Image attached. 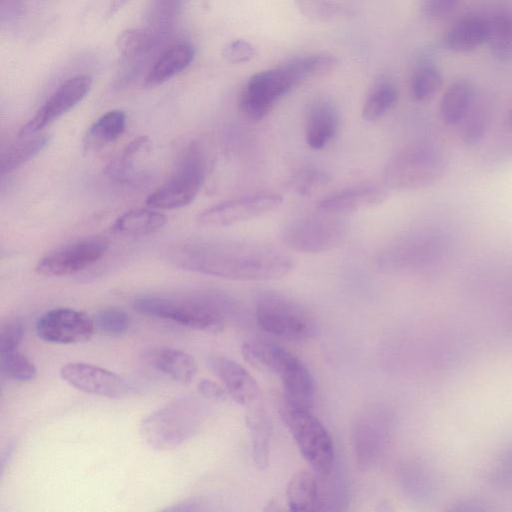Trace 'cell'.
Wrapping results in <instances>:
<instances>
[{
	"label": "cell",
	"instance_id": "d590c367",
	"mask_svg": "<svg viewBox=\"0 0 512 512\" xmlns=\"http://www.w3.org/2000/svg\"><path fill=\"white\" fill-rule=\"evenodd\" d=\"M443 78L441 72L433 66L419 68L412 76L410 89L416 101H427L441 88Z\"/></svg>",
	"mask_w": 512,
	"mask_h": 512
},
{
	"label": "cell",
	"instance_id": "2e32d148",
	"mask_svg": "<svg viewBox=\"0 0 512 512\" xmlns=\"http://www.w3.org/2000/svg\"><path fill=\"white\" fill-rule=\"evenodd\" d=\"M60 376L75 389L97 396L121 398L132 391L130 384L118 374L93 364L67 363L61 367Z\"/></svg>",
	"mask_w": 512,
	"mask_h": 512
},
{
	"label": "cell",
	"instance_id": "681fc988",
	"mask_svg": "<svg viewBox=\"0 0 512 512\" xmlns=\"http://www.w3.org/2000/svg\"><path fill=\"white\" fill-rule=\"evenodd\" d=\"M129 0H112L109 7V14L112 15L127 4Z\"/></svg>",
	"mask_w": 512,
	"mask_h": 512
},
{
	"label": "cell",
	"instance_id": "7dc6e473",
	"mask_svg": "<svg viewBox=\"0 0 512 512\" xmlns=\"http://www.w3.org/2000/svg\"><path fill=\"white\" fill-rule=\"evenodd\" d=\"M205 502L200 497H190L183 499L169 507L163 509V511L171 512H183V511H199L204 509Z\"/></svg>",
	"mask_w": 512,
	"mask_h": 512
},
{
	"label": "cell",
	"instance_id": "8d00e7d4",
	"mask_svg": "<svg viewBox=\"0 0 512 512\" xmlns=\"http://www.w3.org/2000/svg\"><path fill=\"white\" fill-rule=\"evenodd\" d=\"M354 442L357 460L363 468L371 465L377 457L380 448V436L375 428L361 423L354 432Z\"/></svg>",
	"mask_w": 512,
	"mask_h": 512
},
{
	"label": "cell",
	"instance_id": "d6986e66",
	"mask_svg": "<svg viewBox=\"0 0 512 512\" xmlns=\"http://www.w3.org/2000/svg\"><path fill=\"white\" fill-rule=\"evenodd\" d=\"M339 112L326 98L315 99L308 107L305 119V140L314 150H322L336 137Z\"/></svg>",
	"mask_w": 512,
	"mask_h": 512
},
{
	"label": "cell",
	"instance_id": "52a82bcc",
	"mask_svg": "<svg viewBox=\"0 0 512 512\" xmlns=\"http://www.w3.org/2000/svg\"><path fill=\"white\" fill-rule=\"evenodd\" d=\"M283 422L291 433L299 452L312 470L327 477L333 470L335 450L332 438L311 410L283 403L280 409Z\"/></svg>",
	"mask_w": 512,
	"mask_h": 512
},
{
	"label": "cell",
	"instance_id": "44dd1931",
	"mask_svg": "<svg viewBox=\"0 0 512 512\" xmlns=\"http://www.w3.org/2000/svg\"><path fill=\"white\" fill-rule=\"evenodd\" d=\"M194 48L187 42H178L164 49L149 69L144 85L154 87L185 70L193 61Z\"/></svg>",
	"mask_w": 512,
	"mask_h": 512
},
{
	"label": "cell",
	"instance_id": "e575fe53",
	"mask_svg": "<svg viewBox=\"0 0 512 512\" xmlns=\"http://www.w3.org/2000/svg\"><path fill=\"white\" fill-rule=\"evenodd\" d=\"M0 366L6 378L17 382L31 381L37 375L34 362L19 350L1 354Z\"/></svg>",
	"mask_w": 512,
	"mask_h": 512
},
{
	"label": "cell",
	"instance_id": "5b68a950",
	"mask_svg": "<svg viewBox=\"0 0 512 512\" xmlns=\"http://www.w3.org/2000/svg\"><path fill=\"white\" fill-rule=\"evenodd\" d=\"M200 420L199 404L191 398L183 397L147 415L141 422L140 433L154 449H173L193 437Z\"/></svg>",
	"mask_w": 512,
	"mask_h": 512
},
{
	"label": "cell",
	"instance_id": "83f0119b",
	"mask_svg": "<svg viewBox=\"0 0 512 512\" xmlns=\"http://www.w3.org/2000/svg\"><path fill=\"white\" fill-rule=\"evenodd\" d=\"M493 118L492 105L486 99H475L461 121L460 138L465 146L478 145L486 136Z\"/></svg>",
	"mask_w": 512,
	"mask_h": 512
},
{
	"label": "cell",
	"instance_id": "603a6c76",
	"mask_svg": "<svg viewBox=\"0 0 512 512\" xmlns=\"http://www.w3.org/2000/svg\"><path fill=\"white\" fill-rule=\"evenodd\" d=\"M488 18L479 15L465 16L455 22L445 38L449 49L459 53L470 52L487 43Z\"/></svg>",
	"mask_w": 512,
	"mask_h": 512
},
{
	"label": "cell",
	"instance_id": "277c9868",
	"mask_svg": "<svg viewBox=\"0 0 512 512\" xmlns=\"http://www.w3.org/2000/svg\"><path fill=\"white\" fill-rule=\"evenodd\" d=\"M446 154L434 143L418 141L408 144L389 158L383 171L386 187L414 190L437 182L445 174Z\"/></svg>",
	"mask_w": 512,
	"mask_h": 512
},
{
	"label": "cell",
	"instance_id": "cb8c5ba5",
	"mask_svg": "<svg viewBox=\"0 0 512 512\" xmlns=\"http://www.w3.org/2000/svg\"><path fill=\"white\" fill-rule=\"evenodd\" d=\"M476 99L473 85L465 79L456 80L444 92L439 112L449 126L459 125Z\"/></svg>",
	"mask_w": 512,
	"mask_h": 512
},
{
	"label": "cell",
	"instance_id": "4fadbf2b",
	"mask_svg": "<svg viewBox=\"0 0 512 512\" xmlns=\"http://www.w3.org/2000/svg\"><path fill=\"white\" fill-rule=\"evenodd\" d=\"M282 197L259 192L229 199L204 210L197 221L207 226H227L265 215L282 204Z\"/></svg>",
	"mask_w": 512,
	"mask_h": 512
},
{
	"label": "cell",
	"instance_id": "f546056e",
	"mask_svg": "<svg viewBox=\"0 0 512 512\" xmlns=\"http://www.w3.org/2000/svg\"><path fill=\"white\" fill-rule=\"evenodd\" d=\"M48 142L47 134H34L12 144L2 153L1 173H10L30 161L44 149Z\"/></svg>",
	"mask_w": 512,
	"mask_h": 512
},
{
	"label": "cell",
	"instance_id": "b9f144b4",
	"mask_svg": "<svg viewBox=\"0 0 512 512\" xmlns=\"http://www.w3.org/2000/svg\"><path fill=\"white\" fill-rule=\"evenodd\" d=\"M222 56L229 63H243L256 56V49L249 42L243 39H237L224 46Z\"/></svg>",
	"mask_w": 512,
	"mask_h": 512
},
{
	"label": "cell",
	"instance_id": "8fae6325",
	"mask_svg": "<svg viewBox=\"0 0 512 512\" xmlns=\"http://www.w3.org/2000/svg\"><path fill=\"white\" fill-rule=\"evenodd\" d=\"M300 81L284 63L250 77L239 96V109L251 121L266 117L275 104Z\"/></svg>",
	"mask_w": 512,
	"mask_h": 512
},
{
	"label": "cell",
	"instance_id": "7402d4cb",
	"mask_svg": "<svg viewBox=\"0 0 512 512\" xmlns=\"http://www.w3.org/2000/svg\"><path fill=\"white\" fill-rule=\"evenodd\" d=\"M316 475V473L301 470L291 477L286 487V502L291 511L324 509V500Z\"/></svg>",
	"mask_w": 512,
	"mask_h": 512
},
{
	"label": "cell",
	"instance_id": "f6af8a7d",
	"mask_svg": "<svg viewBox=\"0 0 512 512\" xmlns=\"http://www.w3.org/2000/svg\"><path fill=\"white\" fill-rule=\"evenodd\" d=\"M459 0H425L424 10L430 18H440L449 13Z\"/></svg>",
	"mask_w": 512,
	"mask_h": 512
},
{
	"label": "cell",
	"instance_id": "3957f363",
	"mask_svg": "<svg viewBox=\"0 0 512 512\" xmlns=\"http://www.w3.org/2000/svg\"><path fill=\"white\" fill-rule=\"evenodd\" d=\"M242 355L251 365L276 374L283 386L284 403L299 409L314 406L315 383L307 366L292 352L277 344L250 340L243 343Z\"/></svg>",
	"mask_w": 512,
	"mask_h": 512
},
{
	"label": "cell",
	"instance_id": "7bdbcfd3",
	"mask_svg": "<svg viewBox=\"0 0 512 512\" xmlns=\"http://www.w3.org/2000/svg\"><path fill=\"white\" fill-rule=\"evenodd\" d=\"M490 481L495 487L512 486V446L501 455L490 474Z\"/></svg>",
	"mask_w": 512,
	"mask_h": 512
},
{
	"label": "cell",
	"instance_id": "ffe728a7",
	"mask_svg": "<svg viewBox=\"0 0 512 512\" xmlns=\"http://www.w3.org/2000/svg\"><path fill=\"white\" fill-rule=\"evenodd\" d=\"M141 359L153 369L181 384L191 382L197 372L194 357L172 347H147L142 350Z\"/></svg>",
	"mask_w": 512,
	"mask_h": 512
},
{
	"label": "cell",
	"instance_id": "4316f807",
	"mask_svg": "<svg viewBox=\"0 0 512 512\" xmlns=\"http://www.w3.org/2000/svg\"><path fill=\"white\" fill-rule=\"evenodd\" d=\"M126 127V114L115 109L101 115L88 129L84 144L89 150L102 148L116 141Z\"/></svg>",
	"mask_w": 512,
	"mask_h": 512
},
{
	"label": "cell",
	"instance_id": "d4e9b609",
	"mask_svg": "<svg viewBox=\"0 0 512 512\" xmlns=\"http://www.w3.org/2000/svg\"><path fill=\"white\" fill-rule=\"evenodd\" d=\"M246 424L249 430L255 466L263 470L269 463L270 422L261 401L246 408Z\"/></svg>",
	"mask_w": 512,
	"mask_h": 512
},
{
	"label": "cell",
	"instance_id": "30bf717a",
	"mask_svg": "<svg viewBox=\"0 0 512 512\" xmlns=\"http://www.w3.org/2000/svg\"><path fill=\"white\" fill-rule=\"evenodd\" d=\"M348 232L349 225L340 216L321 212L288 222L282 229L281 239L292 250L320 253L338 247Z\"/></svg>",
	"mask_w": 512,
	"mask_h": 512
},
{
	"label": "cell",
	"instance_id": "4dcf8cb0",
	"mask_svg": "<svg viewBox=\"0 0 512 512\" xmlns=\"http://www.w3.org/2000/svg\"><path fill=\"white\" fill-rule=\"evenodd\" d=\"M487 43L493 56L500 61L512 58V11H502L488 18Z\"/></svg>",
	"mask_w": 512,
	"mask_h": 512
},
{
	"label": "cell",
	"instance_id": "d6a6232c",
	"mask_svg": "<svg viewBox=\"0 0 512 512\" xmlns=\"http://www.w3.org/2000/svg\"><path fill=\"white\" fill-rule=\"evenodd\" d=\"M397 100L398 90L393 84L379 83L367 96L362 108V117L369 122L378 121L395 106Z\"/></svg>",
	"mask_w": 512,
	"mask_h": 512
},
{
	"label": "cell",
	"instance_id": "60d3db41",
	"mask_svg": "<svg viewBox=\"0 0 512 512\" xmlns=\"http://www.w3.org/2000/svg\"><path fill=\"white\" fill-rule=\"evenodd\" d=\"M300 61L306 77L325 74L338 65V59L326 53L300 57Z\"/></svg>",
	"mask_w": 512,
	"mask_h": 512
},
{
	"label": "cell",
	"instance_id": "74e56055",
	"mask_svg": "<svg viewBox=\"0 0 512 512\" xmlns=\"http://www.w3.org/2000/svg\"><path fill=\"white\" fill-rule=\"evenodd\" d=\"M94 323L100 332L109 336H120L129 330L131 321L123 309L108 307L95 315Z\"/></svg>",
	"mask_w": 512,
	"mask_h": 512
},
{
	"label": "cell",
	"instance_id": "836d02e7",
	"mask_svg": "<svg viewBox=\"0 0 512 512\" xmlns=\"http://www.w3.org/2000/svg\"><path fill=\"white\" fill-rule=\"evenodd\" d=\"M331 181L329 172L321 167L308 165L299 168L289 180L290 189L299 196H310Z\"/></svg>",
	"mask_w": 512,
	"mask_h": 512
},
{
	"label": "cell",
	"instance_id": "ee69618b",
	"mask_svg": "<svg viewBox=\"0 0 512 512\" xmlns=\"http://www.w3.org/2000/svg\"><path fill=\"white\" fill-rule=\"evenodd\" d=\"M197 390L203 397L215 401H223L228 395L224 386L210 379L201 380L198 383Z\"/></svg>",
	"mask_w": 512,
	"mask_h": 512
},
{
	"label": "cell",
	"instance_id": "7c38bea8",
	"mask_svg": "<svg viewBox=\"0 0 512 512\" xmlns=\"http://www.w3.org/2000/svg\"><path fill=\"white\" fill-rule=\"evenodd\" d=\"M109 248L102 236H89L63 245L46 255L36 264L38 274L59 277L79 272L101 259Z\"/></svg>",
	"mask_w": 512,
	"mask_h": 512
},
{
	"label": "cell",
	"instance_id": "e0dca14e",
	"mask_svg": "<svg viewBox=\"0 0 512 512\" xmlns=\"http://www.w3.org/2000/svg\"><path fill=\"white\" fill-rule=\"evenodd\" d=\"M208 365L236 403L247 408L260 402V388L241 364L222 355H211Z\"/></svg>",
	"mask_w": 512,
	"mask_h": 512
},
{
	"label": "cell",
	"instance_id": "9c48e42d",
	"mask_svg": "<svg viewBox=\"0 0 512 512\" xmlns=\"http://www.w3.org/2000/svg\"><path fill=\"white\" fill-rule=\"evenodd\" d=\"M443 235L430 228H418L394 238L376 257V266L383 272L415 270L435 261L444 250Z\"/></svg>",
	"mask_w": 512,
	"mask_h": 512
},
{
	"label": "cell",
	"instance_id": "8992f818",
	"mask_svg": "<svg viewBox=\"0 0 512 512\" xmlns=\"http://www.w3.org/2000/svg\"><path fill=\"white\" fill-rule=\"evenodd\" d=\"M256 322L265 332L289 341L314 337V316L300 303L283 294L266 291L256 301Z\"/></svg>",
	"mask_w": 512,
	"mask_h": 512
},
{
	"label": "cell",
	"instance_id": "f1b7e54d",
	"mask_svg": "<svg viewBox=\"0 0 512 512\" xmlns=\"http://www.w3.org/2000/svg\"><path fill=\"white\" fill-rule=\"evenodd\" d=\"M158 36L151 29L131 28L124 30L117 39V49L125 61L135 62L146 57L159 43Z\"/></svg>",
	"mask_w": 512,
	"mask_h": 512
},
{
	"label": "cell",
	"instance_id": "f35d334b",
	"mask_svg": "<svg viewBox=\"0 0 512 512\" xmlns=\"http://www.w3.org/2000/svg\"><path fill=\"white\" fill-rule=\"evenodd\" d=\"M295 3L303 15L316 20H334L351 14L345 7L329 0H295Z\"/></svg>",
	"mask_w": 512,
	"mask_h": 512
},
{
	"label": "cell",
	"instance_id": "1f68e13d",
	"mask_svg": "<svg viewBox=\"0 0 512 512\" xmlns=\"http://www.w3.org/2000/svg\"><path fill=\"white\" fill-rule=\"evenodd\" d=\"M185 0H149L146 9L148 28L164 38L173 28Z\"/></svg>",
	"mask_w": 512,
	"mask_h": 512
},
{
	"label": "cell",
	"instance_id": "ab89813d",
	"mask_svg": "<svg viewBox=\"0 0 512 512\" xmlns=\"http://www.w3.org/2000/svg\"><path fill=\"white\" fill-rule=\"evenodd\" d=\"M25 332L23 321L11 317L3 321L0 327V354L18 350Z\"/></svg>",
	"mask_w": 512,
	"mask_h": 512
},
{
	"label": "cell",
	"instance_id": "ba28073f",
	"mask_svg": "<svg viewBox=\"0 0 512 512\" xmlns=\"http://www.w3.org/2000/svg\"><path fill=\"white\" fill-rule=\"evenodd\" d=\"M205 175V152L199 143L193 142L185 149L173 174L148 196L146 203L160 210L185 207L197 196Z\"/></svg>",
	"mask_w": 512,
	"mask_h": 512
},
{
	"label": "cell",
	"instance_id": "484cf974",
	"mask_svg": "<svg viewBox=\"0 0 512 512\" xmlns=\"http://www.w3.org/2000/svg\"><path fill=\"white\" fill-rule=\"evenodd\" d=\"M166 222V216L160 212L135 208L119 216L111 230L124 236H145L157 232Z\"/></svg>",
	"mask_w": 512,
	"mask_h": 512
},
{
	"label": "cell",
	"instance_id": "5bb4252c",
	"mask_svg": "<svg viewBox=\"0 0 512 512\" xmlns=\"http://www.w3.org/2000/svg\"><path fill=\"white\" fill-rule=\"evenodd\" d=\"M92 79L88 75H76L59 85L34 116L19 130L20 137L42 131L62 115L74 108L88 94Z\"/></svg>",
	"mask_w": 512,
	"mask_h": 512
},
{
	"label": "cell",
	"instance_id": "c3c4849f",
	"mask_svg": "<svg viewBox=\"0 0 512 512\" xmlns=\"http://www.w3.org/2000/svg\"><path fill=\"white\" fill-rule=\"evenodd\" d=\"M14 451H15V443L14 442L7 443L6 447L3 449L2 455H1V476H3L6 465L10 462L11 458L13 457Z\"/></svg>",
	"mask_w": 512,
	"mask_h": 512
},
{
	"label": "cell",
	"instance_id": "bcb514c9",
	"mask_svg": "<svg viewBox=\"0 0 512 512\" xmlns=\"http://www.w3.org/2000/svg\"><path fill=\"white\" fill-rule=\"evenodd\" d=\"M25 0H0V15L4 22H12L23 14Z\"/></svg>",
	"mask_w": 512,
	"mask_h": 512
},
{
	"label": "cell",
	"instance_id": "f907efd6",
	"mask_svg": "<svg viewBox=\"0 0 512 512\" xmlns=\"http://www.w3.org/2000/svg\"><path fill=\"white\" fill-rule=\"evenodd\" d=\"M505 127L508 130V132L512 133V107L509 110L506 119H505Z\"/></svg>",
	"mask_w": 512,
	"mask_h": 512
},
{
	"label": "cell",
	"instance_id": "7a4b0ae2",
	"mask_svg": "<svg viewBox=\"0 0 512 512\" xmlns=\"http://www.w3.org/2000/svg\"><path fill=\"white\" fill-rule=\"evenodd\" d=\"M139 313L169 320L191 329L217 333L224 329L235 310L234 299L214 289L184 295H147L134 300Z\"/></svg>",
	"mask_w": 512,
	"mask_h": 512
},
{
	"label": "cell",
	"instance_id": "ac0fdd59",
	"mask_svg": "<svg viewBox=\"0 0 512 512\" xmlns=\"http://www.w3.org/2000/svg\"><path fill=\"white\" fill-rule=\"evenodd\" d=\"M385 191L374 183H362L331 192L317 204L318 209L326 214L344 216L383 201Z\"/></svg>",
	"mask_w": 512,
	"mask_h": 512
},
{
	"label": "cell",
	"instance_id": "9a60e30c",
	"mask_svg": "<svg viewBox=\"0 0 512 512\" xmlns=\"http://www.w3.org/2000/svg\"><path fill=\"white\" fill-rule=\"evenodd\" d=\"M95 329L94 319L71 308L49 310L36 322L38 337L54 344L83 343L92 337Z\"/></svg>",
	"mask_w": 512,
	"mask_h": 512
},
{
	"label": "cell",
	"instance_id": "6da1fadb",
	"mask_svg": "<svg viewBox=\"0 0 512 512\" xmlns=\"http://www.w3.org/2000/svg\"><path fill=\"white\" fill-rule=\"evenodd\" d=\"M170 261L196 273L232 280H270L293 269L291 256L260 241L209 239L173 249Z\"/></svg>",
	"mask_w": 512,
	"mask_h": 512
}]
</instances>
